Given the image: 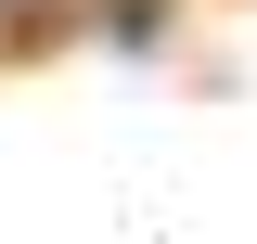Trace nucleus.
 I'll use <instances>...</instances> for the list:
<instances>
[{
	"mask_svg": "<svg viewBox=\"0 0 257 244\" xmlns=\"http://www.w3.org/2000/svg\"><path fill=\"white\" fill-rule=\"evenodd\" d=\"M77 13H90V0H0V64H26V52H52V39H77Z\"/></svg>",
	"mask_w": 257,
	"mask_h": 244,
	"instance_id": "f257e3e1",
	"label": "nucleus"
}]
</instances>
